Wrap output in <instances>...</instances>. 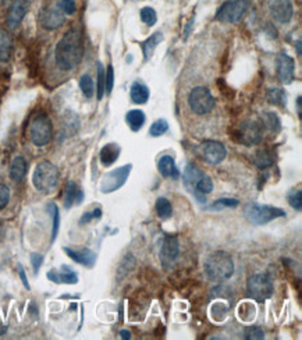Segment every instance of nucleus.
<instances>
[{"instance_id":"37998d69","label":"nucleus","mask_w":302,"mask_h":340,"mask_svg":"<svg viewBox=\"0 0 302 340\" xmlns=\"http://www.w3.org/2000/svg\"><path fill=\"white\" fill-rule=\"evenodd\" d=\"M59 7L66 14H74L76 10H77V6H76L74 0H61L60 3H59Z\"/></svg>"},{"instance_id":"6ab92c4d","label":"nucleus","mask_w":302,"mask_h":340,"mask_svg":"<svg viewBox=\"0 0 302 340\" xmlns=\"http://www.w3.org/2000/svg\"><path fill=\"white\" fill-rule=\"evenodd\" d=\"M203 175H205V173L199 169L198 166L194 165V163H188L187 167L184 169L182 182H184L185 188H187L191 194H194V191H195V188H197V185H198L199 183V180L203 177Z\"/></svg>"},{"instance_id":"0eeeda50","label":"nucleus","mask_w":302,"mask_h":340,"mask_svg":"<svg viewBox=\"0 0 302 340\" xmlns=\"http://www.w3.org/2000/svg\"><path fill=\"white\" fill-rule=\"evenodd\" d=\"M250 7V1L248 0H231V1H226L223 3L217 13H216V20L222 21V23H231L235 24L238 23L245 11Z\"/></svg>"},{"instance_id":"e433bc0d","label":"nucleus","mask_w":302,"mask_h":340,"mask_svg":"<svg viewBox=\"0 0 302 340\" xmlns=\"http://www.w3.org/2000/svg\"><path fill=\"white\" fill-rule=\"evenodd\" d=\"M167 130H169V123H167V120L159 119V120H156V122L152 124L149 132H151L152 137H160V135L164 134Z\"/></svg>"},{"instance_id":"49530a36","label":"nucleus","mask_w":302,"mask_h":340,"mask_svg":"<svg viewBox=\"0 0 302 340\" xmlns=\"http://www.w3.org/2000/svg\"><path fill=\"white\" fill-rule=\"evenodd\" d=\"M297 110H298V116H300V117H302V98L301 96H298V98H297Z\"/></svg>"},{"instance_id":"cd10ccee","label":"nucleus","mask_w":302,"mask_h":340,"mask_svg":"<svg viewBox=\"0 0 302 340\" xmlns=\"http://www.w3.org/2000/svg\"><path fill=\"white\" fill-rule=\"evenodd\" d=\"M266 98L270 104L277 106H281V107H285L287 105V95L283 89L280 88H270L268 89V94H266Z\"/></svg>"},{"instance_id":"4c0bfd02","label":"nucleus","mask_w":302,"mask_h":340,"mask_svg":"<svg viewBox=\"0 0 302 340\" xmlns=\"http://www.w3.org/2000/svg\"><path fill=\"white\" fill-rule=\"evenodd\" d=\"M141 20L147 24L148 26H153L157 21L156 11L152 7H144L141 10Z\"/></svg>"},{"instance_id":"09e8293b","label":"nucleus","mask_w":302,"mask_h":340,"mask_svg":"<svg viewBox=\"0 0 302 340\" xmlns=\"http://www.w3.org/2000/svg\"><path fill=\"white\" fill-rule=\"evenodd\" d=\"M6 331H7V325H4V323L1 322V319H0V336L4 335Z\"/></svg>"},{"instance_id":"7ed1b4c3","label":"nucleus","mask_w":302,"mask_h":340,"mask_svg":"<svg viewBox=\"0 0 302 340\" xmlns=\"http://www.w3.org/2000/svg\"><path fill=\"white\" fill-rule=\"evenodd\" d=\"M244 216L255 226L268 225L269 222L275 220L277 218L285 216V212L281 208H277L273 205H265L258 202H248L244 207Z\"/></svg>"},{"instance_id":"f704fd0d","label":"nucleus","mask_w":302,"mask_h":340,"mask_svg":"<svg viewBox=\"0 0 302 340\" xmlns=\"http://www.w3.org/2000/svg\"><path fill=\"white\" fill-rule=\"evenodd\" d=\"M106 73L102 63H98V99L101 101L106 91Z\"/></svg>"},{"instance_id":"de8ad7c7","label":"nucleus","mask_w":302,"mask_h":340,"mask_svg":"<svg viewBox=\"0 0 302 340\" xmlns=\"http://www.w3.org/2000/svg\"><path fill=\"white\" fill-rule=\"evenodd\" d=\"M120 336H121V339H124V340L131 339V333H129L128 331H121Z\"/></svg>"},{"instance_id":"4468645a","label":"nucleus","mask_w":302,"mask_h":340,"mask_svg":"<svg viewBox=\"0 0 302 340\" xmlns=\"http://www.w3.org/2000/svg\"><path fill=\"white\" fill-rule=\"evenodd\" d=\"M293 4L290 0H273L270 4V14L278 24H287L293 17Z\"/></svg>"},{"instance_id":"72a5a7b5","label":"nucleus","mask_w":302,"mask_h":340,"mask_svg":"<svg viewBox=\"0 0 302 340\" xmlns=\"http://www.w3.org/2000/svg\"><path fill=\"white\" fill-rule=\"evenodd\" d=\"M287 201L290 207L295 210L302 209V191L301 190H291L287 194Z\"/></svg>"},{"instance_id":"58836bf2","label":"nucleus","mask_w":302,"mask_h":340,"mask_svg":"<svg viewBox=\"0 0 302 340\" xmlns=\"http://www.w3.org/2000/svg\"><path fill=\"white\" fill-rule=\"evenodd\" d=\"M244 338L247 340H260L265 339V332L258 326H248L244 331Z\"/></svg>"},{"instance_id":"b1692460","label":"nucleus","mask_w":302,"mask_h":340,"mask_svg":"<svg viewBox=\"0 0 302 340\" xmlns=\"http://www.w3.org/2000/svg\"><path fill=\"white\" fill-rule=\"evenodd\" d=\"M13 53V39L10 34L0 29V61H9Z\"/></svg>"},{"instance_id":"f8f14e48","label":"nucleus","mask_w":302,"mask_h":340,"mask_svg":"<svg viewBox=\"0 0 302 340\" xmlns=\"http://www.w3.org/2000/svg\"><path fill=\"white\" fill-rule=\"evenodd\" d=\"M238 140L245 147H251L259 144L262 141V127L255 122H245L240 126Z\"/></svg>"},{"instance_id":"6e6552de","label":"nucleus","mask_w":302,"mask_h":340,"mask_svg":"<svg viewBox=\"0 0 302 340\" xmlns=\"http://www.w3.org/2000/svg\"><path fill=\"white\" fill-rule=\"evenodd\" d=\"M191 110L197 114H206L215 107V98L206 87H197L188 96Z\"/></svg>"},{"instance_id":"f257e3e1","label":"nucleus","mask_w":302,"mask_h":340,"mask_svg":"<svg viewBox=\"0 0 302 340\" xmlns=\"http://www.w3.org/2000/svg\"><path fill=\"white\" fill-rule=\"evenodd\" d=\"M56 63L61 70L76 69L84 56L82 34L78 29H70L56 45Z\"/></svg>"},{"instance_id":"c756f323","label":"nucleus","mask_w":302,"mask_h":340,"mask_svg":"<svg viewBox=\"0 0 302 340\" xmlns=\"http://www.w3.org/2000/svg\"><path fill=\"white\" fill-rule=\"evenodd\" d=\"M155 208L157 215H159V218L169 219L173 215L172 204H170V201L167 200V198H164V197H160V198L156 200Z\"/></svg>"},{"instance_id":"dca6fc26","label":"nucleus","mask_w":302,"mask_h":340,"mask_svg":"<svg viewBox=\"0 0 302 340\" xmlns=\"http://www.w3.org/2000/svg\"><path fill=\"white\" fill-rule=\"evenodd\" d=\"M28 10H29V0H14L7 13V26L13 29L17 28L23 21V18L25 17Z\"/></svg>"},{"instance_id":"473e14b6","label":"nucleus","mask_w":302,"mask_h":340,"mask_svg":"<svg viewBox=\"0 0 302 340\" xmlns=\"http://www.w3.org/2000/svg\"><path fill=\"white\" fill-rule=\"evenodd\" d=\"M79 88H81L82 94H84L86 98H92V96H94V92H95V89H94V81H92V78H91L88 74H84V76L79 78Z\"/></svg>"},{"instance_id":"a19ab883","label":"nucleus","mask_w":302,"mask_h":340,"mask_svg":"<svg viewBox=\"0 0 302 340\" xmlns=\"http://www.w3.org/2000/svg\"><path fill=\"white\" fill-rule=\"evenodd\" d=\"M10 201V190L6 184L0 183V210L7 207Z\"/></svg>"},{"instance_id":"412c9836","label":"nucleus","mask_w":302,"mask_h":340,"mask_svg":"<svg viewBox=\"0 0 302 340\" xmlns=\"http://www.w3.org/2000/svg\"><path fill=\"white\" fill-rule=\"evenodd\" d=\"M157 167H159V173L163 176V177H172V179H177L178 177V169L176 166V162H174V157H170V155H164V157H160L159 163H157Z\"/></svg>"},{"instance_id":"7c9ffc66","label":"nucleus","mask_w":302,"mask_h":340,"mask_svg":"<svg viewBox=\"0 0 302 340\" xmlns=\"http://www.w3.org/2000/svg\"><path fill=\"white\" fill-rule=\"evenodd\" d=\"M240 205V201L235 198H220V200L215 201L212 205L207 207L209 210H222L225 208H235Z\"/></svg>"},{"instance_id":"f3484780","label":"nucleus","mask_w":302,"mask_h":340,"mask_svg":"<svg viewBox=\"0 0 302 340\" xmlns=\"http://www.w3.org/2000/svg\"><path fill=\"white\" fill-rule=\"evenodd\" d=\"M48 279L57 285H76L78 283V275L67 265H61L60 269H52L48 272Z\"/></svg>"},{"instance_id":"1a4fd4ad","label":"nucleus","mask_w":302,"mask_h":340,"mask_svg":"<svg viewBox=\"0 0 302 340\" xmlns=\"http://www.w3.org/2000/svg\"><path fill=\"white\" fill-rule=\"evenodd\" d=\"M131 169H132V165L129 163V165L121 166V167H117L112 172L106 173L103 179L101 180V191L103 194L117 191L126 184L129 173H131Z\"/></svg>"},{"instance_id":"9d476101","label":"nucleus","mask_w":302,"mask_h":340,"mask_svg":"<svg viewBox=\"0 0 302 340\" xmlns=\"http://www.w3.org/2000/svg\"><path fill=\"white\" fill-rule=\"evenodd\" d=\"M199 154L203 157V160L209 165H219L225 160L226 148L222 142L217 141H205L199 147Z\"/></svg>"},{"instance_id":"20e7f679","label":"nucleus","mask_w":302,"mask_h":340,"mask_svg":"<svg viewBox=\"0 0 302 340\" xmlns=\"http://www.w3.org/2000/svg\"><path fill=\"white\" fill-rule=\"evenodd\" d=\"M32 183L39 192H43V194L53 192L59 184L57 167L50 163L49 160L39 162L35 167L34 175H32Z\"/></svg>"},{"instance_id":"79ce46f5","label":"nucleus","mask_w":302,"mask_h":340,"mask_svg":"<svg viewBox=\"0 0 302 340\" xmlns=\"http://www.w3.org/2000/svg\"><path fill=\"white\" fill-rule=\"evenodd\" d=\"M106 94H112L113 85H114V70H113L112 64L107 66V71H106Z\"/></svg>"},{"instance_id":"a211bd4d","label":"nucleus","mask_w":302,"mask_h":340,"mask_svg":"<svg viewBox=\"0 0 302 340\" xmlns=\"http://www.w3.org/2000/svg\"><path fill=\"white\" fill-rule=\"evenodd\" d=\"M63 251L69 255L73 261H76L79 265H84L86 268H92L96 262V254L91 251L89 248H82V250H73L69 247H64Z\"/></svg>"},{"instance_id":"9b49d317","label":"nucleus","mask_w":302,"mask_h":340,"mask_svg":"<svg viewBox=\"0 0 302 340\" xmlns=\"http://www.w3.org/2000/svg\"><path fill=\"white\" fill-rule=\"evenodd\" d=\"M180 254V244L176 235H166L160 248V263L164 268H170Z\"/></svg>"},{"instance_id":"5701e85b","label":"nucleus","mask_w":302,"mask_h":340,"mask_svg":"<svg viewBox=\"0 0 302 340\" xmlns=\"http://www.w3.org/2000/svg\"><path fill=\"white\" fill-rule=\"evenodd\" d=\"M120 155V147L117 144H107L101 149V162L103 166L113 165Z\"/></svg>"},{"instance_id":"2eb2a0df","label":"nucleus","mask_w":302,"mask_h":340,"mask_svg":"<svg viewBox=\"0 0 302 340\" xmlns=\"http://www.w3.org/2000/svg\"><path fill=\"white\" fill-rule=\"evenodd\" d=\"M66 21V17L60 9L56 7H46L39 14V23L45 29H57Z\"/></svg>"},{"instance_id":"a18cd8bd","label":"nucleus","mask_w":302,"mask_h":340,"mask_svg":"<svg viewBox=\"0 0 302 340\" xmlns=\"http://www.w3.org/2000/svg\"><path fill=\"white\" fill-rule=\"evenodd\" d=\"M18 273H20V278H21L23 285L25 286L26 290H29V283H28V279H26L25 272H24V269H23V266H21V265H18Z\"/></svg>"},{"instance_id":"8fccbe9b","label":"nucleus","mask_w":302,"mask_h":340,"mask_svg":"<svg viewBox=\"0 0 302 340\" xmlns=\"http://www.w3.org/2000/svg\"><path fill=\"white\" fill-rule=\"evenodd\" d=\"M297 51H298V56H301L302 52H301V39L297 42Z\"/></svg>"},{"instance_id":"c85d7f7f","label":"nucleus","mask_w":302,"mask_h":340,"mask_svg":"<svg viewBox=\"0 0 302 340\" xmlns=\"http://www.w3.org/2000/svg\"><path fill=\"white\" fill-rule=\"evenodd\" d=\"M255 163H256L259 169H266V167H270L275 163V157L269 149H260V151L256 152Z\"/></svg>"},{"instance_id":"a878e982","label":"nucleus","mask_w":302,"mask_h":340,"mask_svg":"<svg viewBox=\"0 0 302 340\" xmlns=\"http://www.w3.org/2000/svg\"><path fill=\"white\" fill-rule=\"evenodd\" d=\"M162 41H163V34L157 31V32H155V34H152V35L149 36L147 41L142 44V52H144V56H145V60L148 61L153 56L155 49Z\"/></svg>"},{"instance_id":"4be33fe9","label":"nucleus","mask_w":302,"mask_h":340,"mask_svg":"<svg viewBox=\"0 0 302 340\" xmlns=\"http://www.w3.org/2000/svg\"><path fill=\"white\" fill-rule=\"evenodd\" d=\"M129 95H131V101L137 105H144L147 104L148 99H149V88L139 82V81H135L132 85H131V91H129Z\"/></svg>"},{"instance_id":"c9c22d12","label":"nucleus","mask_w":302,"mask_h":340,"mask_svg":"<svg viewBox=\"0 0 302 340\" xmlns=\"http://www.w3.org/2000/svg\"><path fill=\"white\" fill-rule=\"evenodd\" d=\"M262 122H263V126H266L269 130H280V120L275 113H263L262 114Z\"/></svg>"},{"instance_id":"423d86ee","label":"nucleus","mask_w":302,"mask_h":340,"mask_svg":"<svg viewBox=\"0 0 302 340\" xmlns=\"http://www.w3.org/2000/svg\"><path fill=\"white\" fill-rule=\"evenodd\" d=\"M247 293L255 301H265L273 294V282L266 273H256L247 282Z\"/></svg>"},{"instance_id":"aec40b11","label":"nucleus","mask_w":302,"mask_h":340,"mask_svg":"<svg viewBox=\"0 0 302 340\" xmlns=\"http://www.w3.org/2000/svg\"><path fill=\"white\" fill-rule=\"evenodd\" d=\"M84 200V192L74 182H69L64 188V208H71L73 205H78Z\"/></svg>"},{"instance_id":"f03ea898","label":"nucleus","mask_w":302,"mask_h":340,"mask_svg":"<svg viewBox=\"0 0 302 340\" xmlns=\"http://www.w3.org/2000/svg\"><path fill=\"white\" fill-rule=\"evenodd\" d=\"M205 273L209 279L216 283H222L230 279L234 273V262L230 254L216 251L207 257L205 262Z\"/></svg>"},{"instance_id":"c03bdc74","label":"nucleus","mask_w":302,"mask_h":340,"mask_svg":"<svg viewBox=\"0 0 302 340\" xmlns=\"http://www.w3.org/2000/svg\"><path fill=\"white\" fill-rule=\"evenodd\" d=\"M31 263H32V268H34V273L35 275H38V272H39V269H41V266H42L43 263L42 254H31Z\"/></svg>"},{"instance_id":"ea45409f","label":"nucleus","mask_w":302,"mask_h":340,"mask_svg":"<svg viewBox=\"0 0 302 340\" xmlns=\"http://www.w3.org/2000/svg\"><path fill=\"white\" fill-rule=\"evenodd\" d=\"M99 218H102V208H96V209L94 210H88V212H85V213L81 216V219H79V225L82 226V225L89 223L91 220Z\"/></svg>"},{"instance_id":"39448f33","label":"nucleus","mask_w":302,"mask_h":340,"mask_svg":"<svg viewBox=\"0 0 302 340\" xmlns=\"http://www.w3.org/2000/svg\"><path fill=\"white\" fill-rule=\"evenodd\" d=\"M28 135L36 147L48 145L53 137V126L46 114H38L32 119L28 127Z\"/></svg>"},{"instance_id":"2f4dec72","label":"nucleus","mask_w":302,"mask_h":340,"mask_svg":"<svg viewBox=\"0 0 302 340\" xmlns=\"http://www.w3.org/2000/svg\"><path fill=\"white\" fill-rule=\"evenodd\" d=\"M48 208L50 210L53 216V229H52V243L56 240V237L59 235V227H60V213H59V208L56 204H49Z\"/></svg>"},{"instance_id":"bb28decb","label":"nucleus","mask_w":302,"mask_h":340,"mask_svg":"<svg viewBox=\"0 0 302 340\" xmlns=\"http://www.w3.org/2000/svg\"><path fill=\"white\" fill-rule=\"evenodd\" d=\"M126 120H127V124L129 126V129L132 131H139L144 124H145V113L139 109H134V110H129L127 116H126Z\"/></svg>"},{"instance_id":"ddd939ff","label":"nucleus","mask_w":302,"mask_h":340,"mask_svg":"<svg viewBox=\"0 0 302 340\" xmlns=\"http://www.w3.org/2000/svg\"><path fill=\"white\" fill-rule=\"evenodd\" d=\"M276 67L278 79L284 85L291 84L294 79V70H295V61L293 57L288 56L287 53H280L276 59Z\"/></svg>"},{"instance_id":"393cba45","label":"nucleus","mask_w":302,"mask_h":340,"mask_svg":"<svg viewBox=\"0 0 302 340\" xmlns=\"http://www.w3.org/2000/svg\"><path fill=\"white\" fill-rule=\"evenodd\" d=\"M26 162L24 157H17L13 162H11V166H10V177L14 180V182H21L26 175Z\"/></svg>"}]
</instances>
